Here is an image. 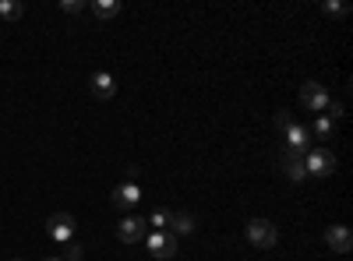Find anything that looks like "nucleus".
Segmentation results:
<instances>
[{
	"instance_id": "39448f33",
	"label": "nucleus",
	"mask_w": 353,
	"mask_h": 261,
	"mask_svg": "<svg viewBox=\"0 0 353 261\" xmlns=\"http://www.w3.org/2000/svg\"><path fill=\"white\" fill-rule=\"evenodd\" d=\"M145 226H149V219H141V216H128L117 222V240L121 244H138L145 237Z\"/></svg>"
},
{
	"instance_id": "9d476101",
	"label": "nucleus",
	"mask_w": 353,
	"mask_h": 261,
	"mask_svg": "<svg viewBox=\"0 0 353 261\" xmlns=\"http://www.w3.org/2000/svg\"><path fill=\"white\" fill-rule=\"evenodd\" d=\"M138 201H141V191H138V184H124V187H117V191H113L110 205H113V209H134Z\"/></svg>"
},
{
	"instance_id": "412c9836",
	"label": "nucleus",
	"mask_w": 353,
	"mask_h": 261,
	"mask_svg": "<svg viewBox=\"0 0 353 261\" xmlns=\"http://www.w3.org/2000/svg\"><path fill=\"white\" fill-rule=\"evenodd\" d=\"M325 109H329V113H325V117H329V121H336V117H343V103H329Z\"/></svg>"
},
{
	"instance_id": "4be33fe9",
	"label": "nucleus",
	"mask_w": 353,
	"mask_h": 261,
	"mask_svg": "<svg viewBox=\"0 0 353 261\" xmlns=\"http://www.w3.org/2000/svg\"><path fill=\"white\" fill-rule=\"evenodd\" d=\"M43 261H64V258H43Z\"/></svg>"
},
{
	"instance_id": "6e6552de",
	"label": "nucleus",
	"mask_w": 353,
	"mask_h": 261,
	"mask_svg": "<svg viewBox=\"0 0 353 261\" xmlns=\"http://www.w3.org/2000/svg\"><path fill=\"white\" fill-rule=\"evenodd\" d=\"M325 244H329L336 254H350V247H353L350 226H329V229H325Z\"/></svg>"
},
{
	"instance_id": "ddd939ff",
	"label": "nucleus",
	"mask_w": 353,
	"mask_h": 261,
	"mask_svg": "<svg viewBox=\"0 0 353 261\" xmlns=\"http://www.w3.org/2000/svg\"><path fill=\"white\" fill-rule=\"evenodd\" d=\"M21 14H25L21 0H0V18H4V21H18Z\"/></svg>"
},
{
	"instance_id": "aec40b11",
	"label": "nucleus",
	"mask_w": 353,
	"mask_h": 261,
	"mask_svg": "<svg viewBox=\"0 0 353 261\" xmlns=\"http://www.w3.org/2000/svg\"><path fill=\"white\" fill-rule=\"evenodd\" d=\"M61 8H64L68 14H81V11H85V4H81V0H64Z\"/></svg>"
},
{
	"instance_id": "5701e85b",
	"label": "nucleus",
	"mask_w": 353,
	"mask_h": 261,
	"mask_svg": "<svg viewBox=\"0 0 353 261\" xmlns=\"http://www.w3.org/2000/svg\"><path fill=\"white\" fill-rule=\"evenodd\" d=\"M11 261H25V258H11Z\"/></svg>"
},
{
	"instance_id": "4468645a",
	"label": "nucleus",
	"mask_w": 353,
	"mask_h": 261,
	"mask_svg": "<svg viewBox=\"0 0 353 261\" xmlns=\"http://www.w3.org/2000/svg\"><path fill=\"white\" fill-rule=\"evenodd\" d=\"M170 226H173V237L176 233H191V229H194V216L191 212H173V222Z\"/></svg>"
},
{
	"instance_id": "6ab92c4d",
	"label": "nucleus",
	"mask_w": 353,
	"mask_h": 261,
	"mask_svg": "<svg viewBox=\"0 0 353 261\" xmlns=\"http://www.w3.org/2000/svg\"><path fill=\"white\" fill-rule=\"evenodd\" d=\"M321 11H325V14H346V4H336V0H325V4H321Z\"/></svg>"
},
{
	"instance_id": "dca6fc26",
	"label": "nucleus",
	"mask_w": 353,
	"mask_h": 261,
	"mask_svg": "<svg viewBox=\"0 0 353 261\" xmlns=\"http://www.w3.org/2000/svg\"><path fill=\"white\" fill-rule=\"evenodd\" d=\"M314 134H318L321 141H329V138H332V121L325 117V113L318 117V124H314Z\"/></svg>"
},
{
	"instance_id": "0eeeda50",
	"label": "nucleus",
	"mask_w": 353,
	"mask_h": 261,
	"mask_svg": "<svg viewBox=\"0 0 353 261\" xmlns=\"http://www.w3.org/2000/svg\"><path fill=\"white\" fill-rule=\"evenodd\" d=\"M149 251L156 258H173L176 254V237L170 233V229H152L149 233Z\"/></svg>"
},
{
	"instance_id": "f8f14e48",
	"label": "nucleus",
	"mask_w": 353,
	"mask_h": 261,
	"mask_svg": "<svg viewBox=\"0 0 353 261\" xmlns=\"http://www.w3.org/2000/svg\"><path fill=\"white\" fill-rule=\"evenodd\" d=\"M92 11H96V18H117V14H121V0H96V4H92Z\"/></svg>"
},
{
	"instance_id": "20e7f679",
	"label": "nucleus",
	"mask_w": 353,
	"mask_h": 261,
	"mask_svg": "<svg viewBox=\"0 0 353 261\" xmlns=\"http://www.w3.org/2000/svg\"><path fill=\"white\" fill-rule=\"evenodd\" d=\"M46 233H50V240H57V244H68V240L74 237V216L53 212V216L46 219Z\"/></svg>"
},
{
	"instance_id": "423d86ee",
	"label": "nucleus",
	"mask_w": 353,
	"mask_h": 261,
	"mask_svg": "<svg viewBox=\"0 0 353 261\" xmlns=\"http://www.w3.org/2000/svg\"><path fill=\"white\" fill-rule=\"evenodd\" d=\"M279 166L286 173V180H304L307 169H304V152H293V149H283L279 152Z\"/></svg>"
},
{
	"instance_id": "f257e3e1",
	"label": "nucleus",
	"mask_w": 353,
	"mask_h": 261,
	"mask_svg": "<svg viewBox=\"0 0 353 261\" xmlns=\"http://www.w3.org/2000/svg\"><path fill=\"white\" fill-rule=\"evenodd\" d=\"M244 237H248L254 247L269 251V247H276V240H279V229H276L272 219H251V222L244 226Z\"/></svg>"
},
{
	"instance_id": "f03ea898",
	"label": "nucleus",
	"mask_w": 353,
	"mask_h": 261,
	"mask_svg": "<svg viewBox=\"0 0 353 261\" xmlns=\"http://www.w3.org/2000/svg\"><path fill=\"white\" fill-rule=\"evenodd\" d=\"M304 169L311 177H332L336 173V156L329 149H307L304 152Z\"/></svg>"
},
{
	"instance_id": "9b49d317",
	"label": "nucleus",
	"mask_w": 353,
	"mask_h": 261,
	"mask_svg": "<svg viewBox=\"0 0 353 261\" xmlns=\"http://www.w3.org/2000/svg\"><path fill=\"white\" fill-rule=\"evenodd\" d=\"M88 85H92V96H96V99H110V96L117 92V81H113L110 71H96Z\"/></svg>"
},
{
	"instance_id": "1a4fd4ad",
	"label": "nucleus",
	"mask_w": 353,
	"mask_h": 261,
	"mask_svg": "<svg viewBox=\"0 0 353 261\" xmlns=\"http://www.w3.org/2000/svg\"><path fill=\"white\" fill-rule=\"evenodd\" d=\"M283 138H286V149H293V152H307V149H311V131L301 127L297 121L283 131Z\"/></svg>"
},
{
	"instance_id": "7ed1b4c3",
	"label": "nucleus",
	"mask_w": 353,
	"mask_h": 261,
	"mask_svg": "<svg viewBox=\"0 0 353 261\" xmlns=\"http://www.w3.org/2000/svg\"><path fill=\"white\" fill-rule=\"evenodd\" d=\"M301 103H304V109H311V113H325V106H329L332 99H329V92H325V85L304 81V85H301Z\"/></svg>"
},
{
	"instance_id": "a211bd4d",
	"label": "nucleus",
	"mask_w": 353,
	"mask_h": 261,
	"mask_svg": "<svg viewBox=\"0 0 353 261\" xmlns=\"http://www.w3.org/2000/svg\"><path fill=\"white\" fill-rule=\"evenodd\" d=\"M81 254H85V251H81V244H74V240H68V244H64V261H81Z\"/></svg>"
},
{
	"instance_id": "2eb2a0df",
	"label": "nucleus",
	"mask_w": 353,
	"mask_h": 261,
	"mask_svg": "<svg viewBox=\"0 0 353 261\" xmlns=\"http://www.w3.org/2000/svg\"><path fill=\"white\" fill-rule=\"evenodd\" d=\"M149 222H152L156 229H170V222H173V212H166V209H156Z\"/></svg>"
},
{
	"instance_id": "f3484780",
	"label": "nucleus",
	"mask_w": 353,
	"mask_h": 261,
	"mask_svg": "<svg viewBox=\"0 0 353 261\" xmlns=\"http://www.w3.org/2000/svg\"><path fill=\"white\" fill-rule=\"evenodd\" d=\"M290 124H293V113H286V109H279V113H276V121H272V127H276V131L283 134V131H286Z\"/></svg>"
}]
</instances>
